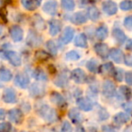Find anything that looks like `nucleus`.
I'll use <instances>...</instances> for the list:
<instances>
[{
  "label": "nucleus",
  "mask_w": 132,
  "mask_h": 132,
  "mask_svg": "<svg viewBox=\"0 0 132 132\" xmlns=\"http://www.w3.org/2000/svg\"><path fill=\"white\" fill-rule=\"evenodd\" d=\"M37 112H38L39 116H40L43 119H44L46 122L53 123L58 120L57 112L55 111L54 109L50 107L49 105H46V104L41 105L38 110H37Z\"/></svg>",
  "instance_id": "1"
},
{
  "label": "nucleus",
  "mask_w": 132,
  "mask_h": 132,
  "mask_svg": "<svg viewBox=\"0 0 132 132\" xmlns=\"http://www.w3.org/2000/svg\"><path fill=\"white\" fill-rule=\"evenodd\" d=\"M29 93L34 98H41L45 94V87L42 83L35 82L30 86Z\"/></svg>",
  "instance_id": "2"
},
{
  "label": "nucleus",
  "mask_w": 132,
  "mask_h": 132,
  "mask_svg": "<svg viewBox=\"0 0 132 132\" xmlns=\"http://www.w3.org/2000/svg\"><path fill=\"white\" fill-rule=\"evenodd\" d=\"M116 86L113 81L107 80L103 82L102 85V94L106 98H112L115 96Z\"/></svg>",
  "instance_id": "3"
},
{
  "label": "nucleus",
  "mask_w": 132,
  "mask_h": 132,
  "mask_svg": "<svg viewBox=\"0 0 132 132\" xmlns=\"http://www.w3.org/2000/svg\"><path fill=\"white\" fill-rule=\"evenodd\" d=\"M71 77L74 81V82L77 84H82L87 81V75L84 71L80 68H76L72 71L71 72Z\"/></svg>",
  "instance_id": "4"
},
{
  "label": "nucleus",
  "mask_w": 132,
  "mask_h": 132,
  "mask_svg": "<svg viewBox=\"0 0 132 132\" xmlns=\"http://www.w3.org/2000/svg\"><path fill=\"white\" fill-rule=\"evenodd\" d=\"M26 43L31 47H37L43 43V38L35 31H30L27 35Z\"/></svg>",
  "instance_id": "5"
},
{
  "label": "nucleus",
  "mask_w": 132,
  "mask_h": 132,
  "mask_svg": "<svg viewBox=\"0 0 132 132\" xmlns=\"http://www.w3.org/2000/svg\"><path fill=\"white\" fill-rule=\"evenodd\" d=\"M69 73L68 72L66 71H62L59 74H57V76L53 80V83L56 85L57 87H60V88H63L66 85L68 84L69 82Z\"/></svg>",
  "instance_id": "6"
},
{
  "label": "nucleus",
  "mask_w": 132,
  "mask_h": 132,
  "mask_svg": "<svg viewBox=\"0 0 132 132\" xmlns=\"http://www.w3.org/2000/svg\"><path fill=\"white\" fill-rule=\"evenodd\" d=\"M102 10L106 15H113L118 12V6L115 2L111 0H106L101 5Z\"/></svg>",
  "instance_id": "7"
},
{
  "label": "nucleus",
  "mask_w": 132,
  "mask_h": 132,
  "mask_svg": "<svg viewBox=\"0 0 132 132\" xmlns=\"http://www.w3.org/2000/svg\"><path fill=\"white\" fill-rule=\"evenodd\" d=\"M50 100L54 105L58 106L59 108H64L67 106V101L64 99V97L61 93L57 92H53L50 96Z\"/></svg>",
  "instance_id": "8"
},
{
  "label": "nucleus",
  "mask_w": 132,
  "mask_h": 132,
  "mask_svg": "<svg viewBox=\"0 0 132 132\" xmlns=\"http://www.w3.org/2000/svg\"><path fill=\"white\" fill-rule=\"evenodd\" d=\"M74 37V29L72 26H66L62 31L60 37V41L64 44H67L73 39Z\"/></svg>",
  "instance_id": "9"
},
{
  "label": "nucleus",
  "mask_w": 132,
  "mask_h": 132,
  "mask_svg": "<svg viewBox=\"0 0 132 132\" xmlns=\"http://www.w3.org/2000/svg\"><path fill=\"white\" fill-rule=\"evenodd\" d=\"M94 51L102 59L108 58L109 54H110V48H109V46L106 44H103V43L95 44V45H94Z\"/></svg>",
  "instance_id": "10"
},
{
  "label": "nucleus",
  "mask_w": 132,
  "mask_h": 132,
  "mask_svg": "<svg viewBox=\"0 0 132 132\" xmlns=\"http://www.w3.org/2000/svg\"><path fill=\"white\" fill-rule=\"evenodd\" d=\"M43 10L44 13L50 15H55L58 10V3L56 0H49L43 6Z\"/></svg>",
  "instance_id": "11"
},
{
  "label": "nucleus",
  "mask_w": 132,
  "mask_h": 132,
  "mask_svg": "<svg viewBox=\"0 0 132 132\" xmlns=\"http://www.w3.org/2000/svg\"><path fill=\"white\" fill-rule=\"evenodd\" d=\"M109 56L111 58V60L113 62H115L116 63H122L124 62V53L119 48H112L110 50V54Z\"/></svg>",
  "instance_id": "12"
},
{
  "label": "nucleus",
  "mask_w": 132,
  "mask_h": 132,
  "mask_svg": "<svg viewBox=\"0 0 132 132\" xmlns=\"http://www.w3.org/2000/svg\"><path fill=\"white\" fill-rule=\"evenodd\" d=\"M10 35H11V38L13 39L15 42H20L23 40V37H24V31L19 26H11L10 28Z\"/></svg>",
  "instance_id": "13"
},
{
  "label": "nucleus",
  "mask_w": 132,
  "mask_h": 132,
  "mask_svg": "<svg viewBox=\"0 0 132 132\" xmlns=\"http://www.w3.org/2000/svg\"><path fill=\"white\" fill-rule=\"evenodd\" d=\"M29 78L24 73H18L15 77V84L21 89H26L29 85Z\"/></svg>",
  "instance_id": "14"
},
{
  "label": "nucleus",
  "mask_w": 132,
  "mask_h": 132,
  "mask_svg": "<svg viewBox=\"0 0 132 132\" xmlns=\"http://www.w3.org/2000/svg\"><path fill=\"white\" fill-rule=\"evenodd\" d=\"M68 118L72 120L73 124L80 125L83 121V117L81 114V112L77 110V109H71L68 112Z\"/></svg>",
  "instance_id": "15"
},
{
  "label": "nucleus",
  "mask_w": 132,
  "mask_h": 132,
  "mask_svg": "<svg viewBox=\"0 0 132 132\" xmlns=\"http://www.w3.org/2000/svg\"><path fill=\"white\" fill-rule=\"evenodd\" d=\"M8 119L15 124H20L23 121V113L18 109H13L8 112Z\"/></svg>",
  "instance_id": "16"
},
{
  "label": "nucleus",
  "mask_w": 132,
  "mask_h": 132,
  "mask_svg": "<svg viewBox=\"0 0 132 132\" xmlns=\"http://www.w3.org/2000/svg\"><path fill=\"white\" fill-rule=\"evenodd\" d=\"M62 30V24L58 19H51L49 21V33L52 36L57 35Z\"/></svg>",
  "instance_id": "17"
},
{
  "label": "nucleus",
  "mask_w": 132,
  "mask_h": 132,
  "mask_svg": "<svg viewBox=\"0 0 132 132\" xmlns=\"http://www.w3.org/2000/svg\"><path fill=\"white\" fill-rule=\"evenodd\" d=\"M5 55H6V58L10 62V63L13 64L14 66H20L21 63H22L21 57L15 52L8 51L5 53Z\"/></svg>",
  "instance_id": "18"
},
{
  "label": "nucleus",
  "mask_w": 132,
  "mask_h": 132,
  "mask_svg": "<svg viewBox=\"0 0 132 132\" xmlns=\"http://www.w3.org/2000/svg\"><path fill=\"white\" fill-rule=\"evenodd\" d=\"M3 100L6 103H15L16 101V93L12 88H6L3 93Z\"/></svg>",
  "instance_id": "19"
},
{
  "label": "nucleus",
  "mask_w": 132,
  "mask_h": 132,
  "mask_svg": "<svg viewBox=\"0 0 132 132\" xmlns=\"http://www.w3.org/2000/svg\"><path fill=\"white\" fill-rule=\"evenodd\" d=\"M77 105L80 108V110H83V111H90L93 108L92 101L87 98H79L77 99Z\"/></svg>",
  "instance_id": "20"
},
{
  "label": "nucleus",
  "mask_w": 132,
  "mask_h": 132,
  "mask_svg": "<svg viewBox=\"0 0 132 132\" xmlns=\"http://www.w3.org/2000/svg\"><path fill=\"white\" fill-rule=\"evenodd\" d=\"M112 36L115 39V41L119 44H123L127 40V35L119 27H115L112 30Z\"/></svg>",
  "instance_id": "21"
},
{
  "label": "nucleus",
  "mask_w": 132,
  "mask_h": 132,
  "mask_svg": "<svg viewBox=\"0 0 132 132\" xmlns=\"http://www.w3.org/2000/svg\"><path fill=\"white\" fill-rule=\"evenodd\" d=\"M130 120V117L128 114L125 113V112H119L113 117V123L118 126L126 124Z\"/></svg>",
  "instance_id": "22"
},
{
  "label": "nucleus",
  "mask_w": 132,
  "mask_h": 132,
  "mask_svg": "<svg viewBox=\"0 0 132 132\" xmlns=\"http://www.w3.org/2000/svg\"><path fill=\"white\" fill-rule=\"evenodd\" d=\"M88 20V16H87L86 14H84L83 12H77L75 13L74 15H72V16L71 17V21L72 23L73 24H85Z\"/></svg>",
  "instance_id": "23"
},
{
  "label": "nucleus",
  "mask_w": 132,
  "mask_h": 132,
  "mask_svg": "<svg viewBox=\"0 0 132 132\" xmlns=\"http://www.w3.org/2000/svg\"><path fill=\"white\" fill-rule=\"evenodd\" d=\"M22 6L28 11H34L40 6V1L38 0H21Z\"/></svg>",
  "instance_id": "24"
},
{
  "label": "nucleus",
  "mask_w": 132,
  "mask_h": 132,
  "mask_svg": "<svg viewBox=\"0 0 132 132\" xmlns=\"http://www.w3.org/2000/svg\"><path fill=\"white\" fill-rule=\"evenodd\" d=\"M87 16L92 21H98L101 18V12L96 6H90L87 9Z\"/></svg>",
  "instance_id": "25"
},
{
  "label": "nucleus",
  "mask_w": 132,
  "mask_h": 132,
  "mask_svg": "<svg viewBox=\"0 0 132 132\" xmlns=\"http://www.w3.org/2000/svg\"><path fill=\"white\" fill-rule=\"evenodd\" d=\"M114 71H115V68L111 62H106L102 64L101 66H100L99 69V72L103 75H113Z\"/></svg>",
  "instance_id": "26"
},
{
  "label": "nucleus",
  "mask_w": 132,
  "mask_h": 132,
  "mask_svg": "<svg viewBox=\"0 0 132 132\" xmlns=\"http://www.w3.org/2000/svg\"><path fill=\"white\" fill-rule=\"evenodd\" d=\"M108 35H109V29L107 27V26H105V24H101V26H100L96 29V37L99 40L101 41L105 40L108 37Z\"/></svg>",
  "instance_id": "27"
},
{
  "label": "nucleus",
  "mask_w": 132,
  "mask_h": 132,
  "mask_svg": "<svg viewBox=\"0 0 132 132\" xmlns=\"http://www.w3.org/2000/svg\"><path fill=\"white\" fill-rule=\"evenodd\" d=\"M74 44H75L77 47L86 48L87 46H88V40H87V36L85 35V34H83V33L79 34V35L75 37Z\"/></svg>",
  "instance_id": "28"
},
{
  "label": "nucleus",
  "mask_w": 132,
  "mask_h": 132,
  "mask_svg": "<svg viewBox=\"0 0 132 132\" xmlns=\"http://www.w3.org/2000/svg\"><path fill=\"white\" fill-rule=\"evenodd\" d=\"M118 96H120L119 99L121 100H129L132 96L131 90L128 86H120L119 89Z\"/></svg>",
  "instance_id": "29"
},
{
  "label": "nucleus",
  "mask_w": 132,
  "mask_h": 132,
  "mask_svg": "<svg viewBox=\"0 0 132 132\" xmlns=\"http://www.w3.org/2000/svg\"><path fill=\"white\" fill-rule=\"evenodd\" d=\"M33 77L35 78L36 81H46L48 80V77H47V74L45 73L44 70L42 69H35V71L33 72Z\"/></svg>",
  "instance_id": "30"
},
{
  "label": "nucleus",
  "mask_w": 132,
  "mask_h": 132,
  "mask_svg": "<svg viewBox=\"0 0 132 132\" xmlns=\"http://www.w3.org/2000/svg\"><path fill=\"white\" fill-rule=\"evenodd\" d=\"M86 67L90 72L92 73H96V72H99L100 69V64L95 59H92V60L88 61L86 62Z\"/></svg>",
  "instance_id": "31"
},
{
  "label": "nucleus",
  "mask_w": 132,
  "mask_h": 132,
  "mask_svg": "<svg viewBox=\"0 0 132 132\" xmlns=\"http://www.w3.org/2000/svg\"><path fill=\"white\" fill-rule=\"evenodd\" d=\"M12 72L6 68H0V81H9L12 79Z\"/></svg>",
  "instance_id": "32"
},
{
  "label": "nucleus",
  "mask_w": 132,
  "mask_h": 132,
  "mask_svg": "<svg viewBox=\"0 0 132 132\" xmlns=\"http://www.w3.org/2000/svg\"><path fill=\"white\" fill-rule=\"evenodd\" d=\"M61 6L66 11H72L75 8L74 0H61Z\"/></svg>",
  "instance_id": "33"
},
{
  "label": "nucleus",
  "mask_w": 132,
  "mask_h": 132,
  "mask_svg": "<svg viewBox=\"0 0 132 132\" xmlns=\"http://www.w3.org/2000/svg\"><path fill=\"white\" fill-rule=\"evenodd\" d=\"M45 46H46V48H47L49 53L52 55V56H56L58 49H57V46L55 45V44H54L53 41H52V40L47 41V42H46Z\"/></svg>",
  "instance_id": "34"
},
{
  "label": "nucleus",
  "mask_w": 132,
  "mask_h": 132,
  "mask_svg": "<svg viewBox=\"0 0 132 132\" xmlns=\"http://www.w3.org/2000/svg\"><path fill=\"white\" fill-rule=\"evenodd\" d=\"M34 24H35V26L38 30H44L45 28V24H44V19L39 15H35V17H34Z\"/></svg>",
  "instance_id": "35"
},
{
  "label": "nucleus",
  "mask_w": 132,
  "mask_h": 132,
  "mask_svg": "<svg viewBox=\"0 0 132 132\" xmlns=\"http://www.w3.org/2000/svg\"><path fill=\"white\" fill-rule=\"evenodd\" d=\"M65 58L68 61H78L81 58V55L76 51H70L65 54Z\"/></svg>",
  "instance_id": "36"
},
{
  "label": "nucleus",
  "mask_w": 132,
  "mask_h": 132,
  "mask_svg": "<svg viewBox=\"0 0 132 132\" xmlns=\"http://www.w3.org/2000/svg\"><path fill=\"white\" fill-rule=\"evenodd\" d=\"M52 55L49 53H46L44 51H37L35 53V58L38 61H47Z\"/></svg>",
  "instance_id": "37"
},
{
  "label": "nucleus",
  "mask_w": 132,
  "mask_h": 132,
  "mask_svg": "<svg viewBox=\"0 0 132 132\" xmlns=\"http://www.w3.org/2000/svg\"><path fill=\"white\" fill-rule=\"evenodd\" d=\"M119 8L122 11H130L132 10V1L131 0H124L119 4Z\"/></svg>",
  "instance_id": "38"
},
{
  "label": "nucleus",
  "mask_w": 132,
  "mask_h": 132,
  "mask_svg": "<svg viewBox=\"0 0 132 132\" xmlns=\"http://www.w3.org/2000/svg\"><path fill=\"white\" fill-rule=\"evenodd\" d=\"M125 75V72L122 69H115L113 72V77L115 78L116 81H123V78H124Z\"/></svg>",
  "instance_id": "39"
},
{
  "label": "nucleus",
  "mask_w": 132,
  "mask_h": 132,
  "mask_svg": "<svg viewBox=\"0 0 132 132\" xmlns=\"http://www.w3.org/2000/svg\"><path fill=\"white\" fill-rule=\"evenodd\" d=\"M124 26L126 27L127 30L131 32L132 31V15L127 16L124 19Z\"/></svg>",
  "instance_id": "40"
},
{
  "label": "nucleus",
  "mask_w": 132,
  "mask_h": 132,
  "mask_svg": "<svg viewBox=\"0 0 132 132\" xmlns=\"http://www.w3.org/2000/svg\"><path fill=\"white\" fill-rule=\"evenodd\" d=\"M72 129V125H71L70 123H69L67 120L63 121L62 128H61V130H62V132H68V131H71Z\"/></svg>",
  "instance_id": "41"
},
{
  "label": "nucleus",
  "mask_w": 132,
  "mask_h": 132,
  "mask_svg": "<svg viewBox=\"0 0 132 132\" xmlns=\"http://www.w3.org/2000/svg\"><path fill=\"white\" fill-rule=\"evenodd\" d=\"M125 81H126L127 84L132 86V72H125Z\"/></svg>",
  "instance_id": "42"
},
{
  "label": "nucleus",
  "mask_w": 132,
  "mask_h": 132,
  "mask_svg": "<svg viewBox=\"0 0 132 132\" xmlns=\"http://www.w3.org/2000/svg\"><path fill=\"white\" fill-rule=\"evenodd\" d=\"M122 108L124 110H126L127 113L128 114H131L132 115V102H126L122 105Z\"/></svg>",
  "instance_id": "43"
},
{
  "label": "nucleus",
  "mask_w": 132,
  "mask_h": 132,
  "mask_svg": "<svg viewBox=\"0 0 132 132\" xmlns=\"http://www.w3.org/2000/svg\"><path fill=\"white\" fill-rule=\"evenodd\" d=\"M12 129V126L9 123H1L0 124V130L1 131H9Z\"/></svg>",
  "instance_id": "44"
},
{
  "label": "nucleus",
  "mask_w": 132,
  "mask_h": 132,
  "mask_svg": "<svg viewBox=\"0 0 132 132\" xmlns=\"http://www.w3.org/2000/svg\"><path fill=\"white\" fill-rule=\"evenodd\" d=\"M124 62L126 65L132 67V54H128L126 56H124Z\"/></svg>",
  "instance_id": "45"
},
{
  "label": "nucleus",
  "mask_w": 132,
  "mask_h": 132,
  "mask_svg": "<svg viewBox=\"0 0 132 132\" xmlns=\"http://www.w3.org/2000/svg\"><path fill=\"white\" fill-rule=\"evenodd\" d=\"M109 113L106 111V110H101V111H100V118H101V119H107L109 118Z\"/></svg>",
  "instance_id": "46"
},
{
  "label": "nucleus",
  "mask_w": 132,
  "mask_h": 132,
  "mask_svg": "<svg viewBox=\"0 0 132 132\" xmlns=\"http://www.w3.org/2000/svg\"><path fill=\"white\" fill-rule=\"evenodd\" d=\"M101 129H102L103 131H113V130H115V128H114L113 127L110 126V125H105V126H103L102 128H101Z\"/></svg>",
  "instance_id": "47"
},
{
  "label": "nucleus",
  "mask_w": 132,
  "mask_h": 132,
  "mask_svg": "<svg viewBox=\"0 0 132 132\" xmlns=\"http://www.w3.org/2000/svg\"><path fill=\"white\" fill-rule=\"evenodd\" d=\"M125 48L128 51H132V39L128 40V42L126 43V45H125Z\"/></svg>",
  "instance_id": "48"
},
{
  "label": "nucleus",
  "mask_w": 132,
  "mask_h": 132,
  "mask_svg": "<svg viewBox=\"0 0 132 132\" xmlns=\"http://www.w3.org/2000/svg\"><path fill=\"white\" fill-rule=\"evenodd\" d=\"M97 2V0H81V5H87L89 3H95Z\"/></svg>",
  "instance_id": "49"
},
{
  "label": "nucleus",
  "mask_w": 132,
  "mask_h": 132,
  "mask_svg": "<svg viewBox=\"0 0 132 132\" xmlns=\"http://www.w3.org/2000/svg\"><path fill=\"white\" fill-rule=\"evenodd\" d=\"M5 118H6V111L3 109H0V120H3Z\"/></svg>",
  "instance_id": "50"
},
{
  "label": "nucleus",
  "mask_w": 132,
  "mask_h": 132,
  "mask_svg": "<svg viewBox=\"0 0 132 132\" xmlns=\"http://www.w3.org/2000/svg\"><path fill=\"white\" fill-rule=\"evenodd\" d=\"M38 1H40V2H41V1H42V0H38Z\"/></svg>",
  "instance_id": "51"
}]
</instances>
